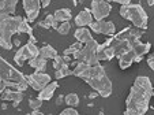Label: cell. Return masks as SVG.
Wrapping results in <instances>:
<instances>
[{
  "label": "cell",
  "mask_w": 154,
  "mask_h": 115,
  "mask_svg": "<svg viewBox=\"0 0 154 115\" xmlns=\"http://www.w3.org/2000/svg\"><path fill=\"white\" fill-rule=\"evenodd\" d=\"M0 80L6 82L7 88L14 89V91L25 92L29 86L23 73H20L18 69L11 66L2 56H0Z\"/></svg>",
  "instance_id": "1"
},
{
  "label": "cell",
  "mask_w": 154,
  "mask_h": 115,
  "mask_svg": "<svg viewBox=\"0 0 154 115\" xmlns=\"http://www.w3.org/2000/svg\"><path fill=\"white\" fill-rule=\"evenodd\" d=\"M23 18L19 15H0V47L4 50H11L12 36L18 33L19 25Z\"/></svg>",
  "instance_id": "2"
},
{
  "label": "cell",
  "mask_w": 154,
  "mask_h": 115,
  "mask_svg": "<svg viewBox=\"0 0 154 115\" xmlns=\"http://www.w3.org/2000/svg\"><path fill=\"white\" fill-rule=\"evenodd\" d=\"M153 94L147 93L146 91L140 89L139 86L134 85L131 86L130 94L125 99V108L128 110H135L139 115H145L149 110V103Z\"/></svg>",
  "instance_id": "3"
},
{
  "label": "cell",
  "mask_w": 154,
  "mask_h": 115,
  "mask_svg": "<svg viewBox=\"0 0 154 115\" xmlns=\"http://www.w3.org/2000/svg\"><path fill=\"white\" fill-rule=\"evenodd\" d=\"M119 12L122 15V18H125L127 21L132 22L134 27H137V29L145 30L147 27V12L145 11V8L139 3H130L128 6L120 7Z\"/></svg>",
  "instance_id": "4"
},
{
  "label": "cell",
  "mask_w": 154,
  "mask_h": 115,
  "mask_svg": "<svg viewBox=\"0 0 154 115\" xmlns=\"http://www.w3.org/2000/svg\"><path fill=\"white\" fill-rule=\"evenodd\" d=\"M98 43L96 40H90L89 43L83 45L79 51H76L75 53L72 55V58L78 62H82V63H86L89 66H96V65H100L98 59H97V50H98Z\"/></svg>",
  "instance_id": "5"
},
{
  "label": "cell",
  "mask_w": 154,
  "mask_h": 115,
  "mask_svg": "<svg viewBox=\"0 0 154 115\" xmlns=\"http://www.w3.org/2000/svg\"><path fill=\"white\" fill-rule=\"evenodd\" d=\"M101 97H109L112 94V81L106 74H102L100 77H93L86 81Z\"/></svg>",
  "instance_id": "6"
},
{
  "label": "cell",
  "mask_w": 154,
  "mask_h": 115,
  "mask_svg": "<svg viewBox=\"0 0 154 115\" xmlns=\"http://www.w3.org/2000/svg\"><path fill=\"white\" fill-rule=\"evenodd\" d=\"M38 51H40V48L35 44L27 43V44H25L23 47H20L19 50L15 52L14 62L17 63L18 66H22L26 60H30V59H33V58H35V56H38Z\"/></svg>",
  "instance_id": "7"
},
{
  "label": "cell",
  "mask_w": 154,
  "mask_h": 115,
  "mask_svg": "<svg viewBox=\"0 0 154 115\" xmlns=\"http://www.w3.org/2000/svg\"><path fill=\"white\" fill-rule=\"evenodd\" d=\"M91 17L96 21H105V18L111 14L112 11V6L109 2H105V0H93L91 2Z\"/></svg>",
  "instance_id": "8"
},
{
  "label": "cell",
  "mask_w": 154,
  "mask_h": 115,
  "mask_svg": "<svg viewBox=\"0 0 154 115\" xmlns=\"http://www.w3.org/2000/svg\"><path fill=\"white\" fill-rule=\"evenodd\" d=\"M26 78V82L29 86H32L34 91L40 92L42 91L45 86L48 85L49 82H52V78H51L49 74L47 73H33V74H29V75H25Z\"/></svg>",
  "instance_id": "9"
},
{
  "label": "cell",
  "mask_w": 154,
  "mask_h": 115,
  "mask_svg": "<svg viewBox=\"0 0 154 115\" xmlns=\"http://www.w3.org/2000/svg\"><path fill=\"white\" fill-rule=\"evenodd\" d=\"M89 27H90L89 30L97 33V34H105L111 36V37L116 34V26L111 21H93L89 25Z\"/></svg>",
  "instance_id": "10"
},
{
  "label": "cell",
  "mask_w": 154,
  "mask_h": 115,
  "mask_svg": "<svg viewBox=\"0 0 154 115\" xmlns=\"http://www.w3.org/2000/svg\"><path fill=\"white\" fill-rule=\"evenodd\" d=\"M140 37H142V30L137 29V27H124L122 32L116 33L112 38L117 40V41H120V40H127L131 44H134V43L139 41Z\"/></svg>",
  "instance_id": "11"
},
{
  "label": "cell",
  "mask_w": 154,
  "mask_h": 115,
  "mask_svg": "<svg viewBox=\"0 0 154 115\" xmlns=\"http://www.w3.org/2000/svg\"><path fill=\"white\" fill-rule=\"evenodd\" d=\"M23 10L26 12V21L27 22H34L38 18L41 10V2L40 0H23Z\"/></svg>",
  "instance_id": "12"
},
{
  "label": "cell",
  "mask_w": 154,
  "mask_h": 115,
  "mask_svg": "<svg viewBox=\"0 0 154 115\" xmlns=\"http://www.w3.org/2000/svg\"><path fill=\"white\" fill-rule=\"evenodd\" d=\"M111 43H112V38H109L105 43L98 45V50H97V59H98V62H101V60H111L115 58V51L111 47Z\"/></svg>",
  "instance_id": "13"
},
{
  "label": "cell",
  "mask_w": 154,
  "mask_h": 115,
  "mask_svg": "<svg viewBox=\"0 0 154 115\" xmlns=\"http://www.w3.org/2000/svg\"><path fill=\"white\" fill-rule=\"evenodd\" d=\"M0 97H2V100H11L12 103H14V106L17 107L20 101L23 100L25 94H23V92L14 91V89H10L8 88V89H6L3 93L0 94Z\"/></svg>",
  "instance_id": "14"
},
{
  "label": "cell",
  "mask_w": 154,
  "mask_h": 115,
  "mask_svg": "<svg viewBox=\"0 0 154 115\" xmlns=\"http://www.w3.org/2000/svg\"><path fill=\"white\" fill-rule=\"evenodd\" d=\"M74 19H75V25L78 27H86L94 21L89 8H83L82 11H79L78 15H76Z\"/></svg>",
  "instance_id": "15"
},
{
  "label": "cell",
  "mask_w": 154,
  "mask_h": 115,
  "mask_svg": "<svg viewBox=\"0 0 154 115\" xmlns=\"http://www.w3.org/2000/svg\"><path fill=\"white\" fill-rule=\"evenodd\" d=\"M117 59H119V67L122 69V70L128 69L131 65H132V63L139 62V60L137 59V56H135V53H134V51H132V50L124 52L123 55H120Z\"/></svg>",
  "instance_id": "16"
},
{
  "label": "cell",
  "mask_w": 154,
  "mask_h": 115,
  "mask_svg": "<svg viewBox=\"0 0 154 115\" xmlns=\"http://www.w3.org/2000/svg\"><path fill=\"white\" fill-rule=\"evenodd\" d=\"M111 47L113 48V51H115V56L119 58V56L123 55L124 52L130 51L131 47H132V44H131L130 41H127V40H120V41H117V40H113V38H112Z\"/></svg>",
  "instance_id": "17"
},
{
  "label": "cell",
  "mask_w": 154,
  "mask_h": 115,
  "mask_svg": "<svg viewBox=\"0 0 154 115\" xmlns=\"http://www.w3.org/2000/svg\"><path fill=\"white\" fill-rule=\"evenodd\" d=\"M57 86H59V84L56 82H49L45 88L42 89V91H40L38 92V97L37 99H40L41 101H48V100H51V99L53 97V93H55V91L57 89Z\"/></svg>",
  "instance_id": "18"
},
{
  "label": "cell",
  "mask_w": 154,
  "mask_h": 115,
  "mask_svg": "<svg viewBox=\"0 0 154 115\" xmlns=\"http://www.w3.org/2000/svg\"><path fill=\"white\" fill-rule=\"evenodd\" d=\"M151 48V44L150 43H142V41H137L132 44V47H131V50L134 51L135 56H137V59L140 60L143 58V55H146V53H149V51H150Z\"/></svg>",
  "instance_id": "19"
},
{
  "label": "cell",
  "mask_w": 154,
  "mask_h": 115,
  "mask_svg": "<svg viewBox=\"0 0 154 115\" xmlns=\"http://www.w3.org/2000/svg\"><path fill=\"white\" fill-rule=\"evenodd\" d=\"M18 0H0V15H14Z\"/></svg>",
  "instance_id": "20"
},
{
  "label": "cell",
  "mask_w": 154,
  "mask_h": 115,
  "mask_svg": "<svg viewBox=\"0 0 154 115\" xmlns=\"http://www.w3.org/2000/svg\"><path fill=\"white\" fill-rule=\"evenodd\" d=\"M74 36H75L76 41L81 43L82 45L89 43L90 40H93V36H91L90 30L86 29V27H78V29L75 30V33H74Z\"/></svg>",
  "instance_id": "21"
},
{
  "label": "cell",
  "mask_w": 154,
  "mask_h": 115,
  "mask_svg": "<svg viewBox=\"0 0 154 115\" xmlns=\"http://www.w3.org/2000/svg\"><path fill=\"white\" fill-rule=\"evenodd\" d=\"M38 56H41V58H42V59H45V60H48V59H52L53 60L56 56H57V51H56L52 45L45 44L44 47L40 48V51H38Z\"/></svg>",
  "instance_id": "22"
},
{
  "label": "cell",
  "mask_w": 154,
  "mask_h": 115,
  "mask_svg": "<svg viewBox=\"0 0 154 115\" xmlns=\"http://www.w3.org/2000/svg\"><path fill=\"white\" fill-rule=\"evenodd\" d=\"M53 18L56 19V22H70V19L72 18V12H71L70 8H59L55 11L53 14Z\"/></svg>",
  "instance_id": "23"
},
{
  "label": "cell",
  "mask_w": 154,
  "mask_h": 115,
  "mask_svg": "<svg viewBox=\"0 0 154 115\" xmlns=\"http://www.w3.org/2000/svg\"><path fill=\"white\" fill-rule=\"evenodd\" d=\"M135 85L139 86L140 89H143V91H146L147 93H151L153 94V85H151V81L149 77H143V75H139L135 78Z\"/></svg>",
  "instance_id": "24"
},
{
  "label": "cell",
  "mask_w": 154,
  "mask_h": 115,
  "mask_svg": "<svg viewBox=\"0 0 154 115\" xmlns=\"http://www.w3.org/2000/svg\"><path fill=\"white\" fill-rule=\"evenodd\" d=\"M89 70H90V66L86 65V63H82V62H78L76 67L72 70V75L75 77H79L82 80H86L87 75H89Z\"/></svg>",
  "instance_id": "25"
},
{
  "label": "cell",
  "mask_w": 154,
  "mask_h": 115,
  "mask_svg": "<svg viewBox=\"0 0 154 115\" xmlns=\"http://www.w3.org/2000/svg\"><path fill=\"white\" fill-rule=\"evenodd\" d=\"M29 66L30 67H34L37 73H44V71L47 70V60L42 59L41 56H35V58L29 60Z\"/></svg>",
  "instance_id": "26"
},
{
  "label": "cell",
  "mask_w": 154,
  "mask_h": 115,
  "mask_svg": "<svg viewBox=\"0 0 154 115\" xmlns=\"http://www.w3.org/2000/svg\"><path fill=\"white\" fill-rule=\"evenodd\" d=\"M71 62V59H70V56H64V55H57L53 59V63H52V66H53V69L55 70H60V69H63V67H66V66H68V63Z\"/></svg>",
  "instance_id": "27"
},
{
  "label": "cell",
  "mask_w": 154,
  "mask_h": 115,
  "mask_svg": "<svg viewBox=\"0 0 154 115\" xmlns=\"http://www.w3.org/2000/svg\"><path fill=\"white\" fill-rule=\"evenodd\" d=\"M64 101H66V104L70 107H74L75 108L76 106H79V96L76 93H68L66 94V97H64Z\"/></svg>",
  "instance_id": "28"
},
{
  "label": "cell",
  "mask_w": 154,
  "mask_h": 115,
  "mask_svg": "<svg viewBox=\"0 0 154 115\" xmlns=\"http://www.w3.org/2000/svg\"><path fill=\"white\" fill-rule=\"evenodd\" d=\"M40 25H41V26H44L45 29H48V27H53V29H57V26H59V24L56 22L55 18H53V14L47 15V18H45V21L41 22Z\"/></svg>",
  "instance_id": "29"
},
{
  "label": "cell",
  "mask_w": 154,
  "mask_h": 115,
  "mask_svg": "<svg viewBox=\"0 0 154 115\" xmlns=\"http://www.w3.org/2000/svg\"><path fill=\"white\" fill-rule=\"evenodd\" d=\"M82 47H83V45H82L81 43H78V41H76V43H74L72 45H70V47H68V48H66V50H64V52H63V55H64V56L74 55V53H75L76 51H79V50H81Z\"/></svg>",
  "instance_id": "30"
},
{
  "label": "cell",
  "mask_w": 154,
  "mask_h": 115,
  "mask_svg": "<svg viewBox=\"0 0 154 115\" xmlns=\"http://www.w3.org/2000/svg\"><path fill=\"white\" fill-rule=\"evenodd\" d=\"M67 75H72V70H70L68 66L60 69V70H56V73H55L56 80H61V78H64V77H67Z\"/></svg>",
  "instance_id": "31"
},
{
  "label": "cell",
  "mask_w": 154,
  "mask_h": 115,
  "mask_svg": "<svg viewBox=\"0 0 154 115\" xmlns=\"http://www.w3.org/2000/svg\"><path fill=\"white\" fill-rule=\"evenodd\" d=\"M18 33H27L29 36L33 34V27L29 25V22L26 21L23 18V21H22V24L19 25V30H18Z\"/></svg>",
  "instance_id": "32"
},
{
  "label": "cell",
  "mask_w": 154,
  "mask_h": 115,
  "mask_svg": "<svg viewBox=\"0 0 154 115\" xmlns=\"http://www.w3.org/2000/svg\"><path fill=\"white\" fill-rule=\"evenodd\" d=\"M70 29H71V24H70V22H63V24L59 25L56 30H57L59 34L66 36V34H68V33H70Z\"/></svg>",
  "instance_id": "33"
},
{
  "label": "cell",
  "mask_w": 154,
  "mask_h": 115,
  "mask_svg": "<svg viewBox=\"0 0 154 115\" xmlns=\"http://www.w3.org/2000/svg\"><path fill=\"white\" fill-rule=\"evenodd\" d=\"M29 106H30V108H32L33 111H34V110H40L41 106H42V101H41L40 99H30Z\"/></svg>",
  "instance_id": "34"
},
{
  "label": "cell",
  "mask_w": 154,
  "mask_h": 115,
  "mask_svg": "<svg viewBox=\"0 0 154 115\" xmlns=\"http://www.w3.org/2000/svg\"><path fill=\"white\" fill-rule=\"evenodd\" d=\"M59 115H79V112H78V110H75L74 107H68V108L63 110Z\"/></svg>",
  "instance_id": "35"
},
{
  "label": "cell",
  "mask_w": 154,
  "mask_h": 115,
  "mask_svg": "<svg viewBox=\"0 0 154 115\" xmlns=\"http://www.w3.org/2000/svg\"><path fill=\"white\" fill-rule=\"evenodd\" d=\"M147 65H149V67H150L151 70H154V56H153V55H149V58H147Z\"/></svg>",
  "instance_id": "36"
},
{
  "label": "cell",
  "mask_w": 154,
  "mask_h": 115,
  "mask_svg": "<svg viewBox=\"0 0 154 115\" xmlns=\"http://www.w3.org/2000/svg\"><path fill=\"white\" fill-rule=\"evenodd\" d=\"M115 2H116V3H119L122 7H123V6H128V4L131 3L130 0H115Z\"/></svg>",
  "instance_id": "37"
},
{
  "label": "cell",
  "mask_w": 154,
  "mask_h": 115,
  "mask_svg": "<svg viewBox=\"0 0 154 115\" xmlns=\"http://www.w3.org/2000/svg\"><path fill=\"white\" fill-rule=\"evenodd\" d=\"M7 89V85H6V82H4V81H2L0 80V94L3 93L4 91H6Z\"/></svg>",
  "instance_id": "38"
},
{
  "label": "cell",
  "mask_w": 154,
  "mask_h": 115,
  "mask_svg": "<svg viewBox=\"0 0 154 115\" xmlns=\"http://www.w3.org/2000/svg\"><path fill=\"white\" fill-rule=\"evenodd\" d=\"M51 4V0H42L41 2V7H47V6H49Z\"/></svg>",
  "instance_id": "39"
},
{
  "label": "cell",
  "mask_w": 154,
  "mask_h": 115,
  "mask_svg": "<svg viewBox=\"0 0 154 115\" xmlns=\"http://www.w3.org/2000/svg\"><path fill=\"white\" fill-rule=\"evenodd\" d=\"M26 115H44L41 111H38V110H34V111H32L30 114H26Z\"/></svg>",
  "instance_id": "40"
},
{
  "label": "cell",
  "mask_w": 154,
  "mask_h": 115,
  "mask_svg": "<svg viewBox=\"0 0 154 115\" xmlns=\"http://www.w3.org/2000/svg\"><path fill=\"white\" fill-rule=\"evenodd\" d=\"M29 43H32V44H35V43H37V38L34 37V36H30V38H29Z\"/></svg>",
  "instance_id": "41"
},
{
  "label": "cell",
  "mask_w": 154,
  "mask_h": 115,
  "mask_svg": "<svg viewBox=\"0 0 154 115\" xmlns=\"http://www.w3.org/2000/svg\"><path fill=\"white\" fill-rule=\"evenodd\" d=\"M147 4H149V6H153V4H154V2H153V0H149V2H147Z\"/></svg>",
  "instance_id": "42"
}]
</instances>
